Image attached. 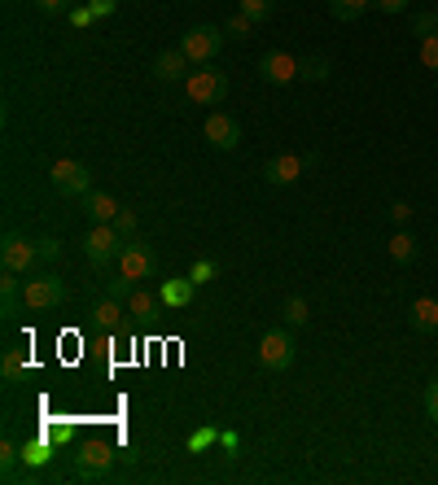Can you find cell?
Wrapping results in <instances>:
<instances>
[{
  "label": "cell",
  "instance_id": "15",
  "mask_svg": "<svg viewBox=\"0 0 438 485\" xmlns=\"http://www.w3.org/2000/svg\"><path fill=\"white\" fill-rule=\"evenodd\" d=\"M123 306H128V302H119V297L105 293L102 302H93V323L105 328V332H119V328H123Z\"/></svg>",
  "mask_w": 438,
  "mask_h": 485
},
{
  "label": "cell",
  "instance_id": "1",
  "mask_svg": "<svg viewBox=\"0 0 438 485\" xmlns=\"http://www.w3.org/2000/svg\"><path fill=\"white\" fill-rule=\"evenodd\" d=\"M184 93L193 105H219V101L228 97V75L224 70H215V66H193V75L184 79Z\"/></svg>",
  "mask_w": 438,
  "mask_h": 485
},
{
  "label": "cell",
  "instance_id": "37",
  "mask_svg": "<svg viewBox=\"0 0 438 485\" xmlns=\"http://www.w3.org/2000/svg\"><path fill=\"white\" fill-rule=\"evenodd\" d=\"M215 437H219L215 428H198V433L189 437V451H206V446H215Z\"/></svg>",
  "mask_w": 438,
  "mask_h": 485
},
{
  "label": "cell",
  "instance_id": "41",
  "mask_svg": "<svg viewBox=\"0 0 438 485\" xmlns=\"http://www.w3.org/2000/svg\"><path fill=\"white\" fill-rule=\"evenodd\" d=\"M390 219H395V224L404 227L407 219H412V206H407V201H395V206H390Z\"/></svg>",
  "mask_w": 438,
  "mask_h": 485
},
{
  "label": "cell",
  "instance_id": "29",
  "mask_svg": "<svg viewBox=\"0 0 438 485\" xmlns=\"http://www.w3.org/2000/svg\"><path fill=\"white\" fill-rule=\"evenodd\" d=\"M329 57H311V62H303V79H311V84H320V79H329Z\"/></svg>",
  "mask_w": 438,
  "mask_h": 485
},
{
  "label": "cell",
  "instance_id": "32",
  "mask_svg": "<svg viewBox=\"0 0 438 485\" xmlns=\"http://www.w3.org/2000/svg\"><path fill=\"white\" fill-rule=\"evenodd\" d=\"M35 250H40V262H58V259H62V241H53V236H40V241H35Z\"/></svg>",
  "mask_w": 438,
  "mask_h": 485
},
{
  "label": "cell",
  "instance_id": "25",
  "mask_svg": "<svg viewBox=\"0 0 438 485\" xmlns=\"http://www.w3.org/2000/svg\"><path fill=\"white\" fill-rule=\"evenodd\" d=\"M281 315H285V328H303L311 320V306H307V297H285Z\"/></svg>",
  "mask_w": 438,
  "mask_h": 485
},
{
  "label": "cell",
  "instance_id": "14",
  "mask_svg": "<svg viewBox=\"0 0 438 485\" xmlns=\"http://www.w3.org/2000/svg\"><path fill=\"white\" fill-rule=\"evenodd\" d=\"M27 311V302H22V280H18V271H4L0 276V315L4 320H18Z\"/></svg>",
  "mask_w": 438,
  "mask_h": 485
},
{
  "label": "cell",
  "instance_id": "10",
  "mask_svg": "<svg viewBox=\"0 0 438 485\" xmlns=\"http://www.w3.org/2000/svg\"><path fill=\"white\" fill-rule=\"evenodd\" d=\"M0 262H4V271H31L35 262H40V250H35V241L27 236H18V232H9L4 241H0Z\"/></svg>",
  "mask_w": 438,
  "mask_h": 485
},
{
  "label": "cell",
  "instance_id": "36",
  "mask_svg": "<svg viewBox=\"0 0 438 485\" xmlns=\"http://www.w3.org/2000/svg\"><path fill=\"white\" fill-rule=\"evenodd\" d=\"M35 9L49 13V18H58V13H70L75 4H70V0H35Z\"/></svg>",
  "mask_w": 438,
  "mask_h": 485
},
{
  "label": "cell",
  "instance_id": "23",
  "mask_svg": "<svg viewBox=\"0 0 438 485\" xmlns=\"http://www.w3.org/2000/svg\"><path fill=\"white\" fill-rule=\"evenodd\" d=\"M372 9V0H329V13H334L337 22H355V18H364Z\"/></svg>",
  "mask_w": 438,
  "mask_h": 485
},
{
  "label": "cell",
  "instance_id": "12",
  "mask_svg": "<svg viewBox=\"0 0 438 485\" xmlns=\"http://www.w3.org/2000/svg\"><path fill=\"white\" fill-rule=\"evenodd\" d=\"M206 140H210V149H219V154H233L237 145H241V123H237L233 114L215 110V114L206 119Z\"/></svg>",
  "mask_w": 438,
  "mask_h": 485
},
{
  "label": "cell",
  "instance_id": "19",
  "mask_svg": "<svg viewBox=\"0 0 438 485\" xmlns=\"http://www.w3.org/2000/svg\"><path fill=\"white\" fill-rule=\"evenodd\" d=\"M18 468H22V446L4 433V437H0V477H4V481H18V477H22Z\"/></svg>",
  "mask_w": 438,
  "mask_h": 485
},
{
  "label": "cell",
  "instance_id": "9",
  "mask_svg": "<svg viewBox=\"0 0 438 485\" xmlns=\"http://www.w3.org/2000/svg\"><path fill=\"white\" fill-rule=\"evenodd\" d=\"M154 271H158V254H154V245H145V241H128L123 254H119V276H128V280H149Z\"/></svg>",
  "mask_w": 438,
  "mask_h": 485
},
{
  "label": "cell",
  "instance_id": "20",
  "mask_svg": "<svg viewBox=\"0 0 438 485\" xmlns=\"http://www.w3.org/2000/svg\"><path fill=\"white\" fill-rule=\"evenodd\" d=\"M193 289H198V285H193L189 276H175V280H163L158 297H163L167 306H189V302H193Z\"/></svg>",
  "mask_w": 438,
  "mask_h": 485
},
{
  "label": "cell",
  "instance_id": "43",
  "mask_svg": "<svg viewBox=\"0 0 438 485\" xmlns=\"http://www.w3.org/2000/svg\"><path fill=\"white\" fill-rule=\"evenodd\" d=\"M219 442H224V451H237V446H241V437H237V433H219Z\"/></svg>",
  "mask_w": 438,
  "mask_h": 485
},
{
  "label": "cell",
  "instance_id": "22",
  "mask_svg": "<svg viewBox=\"0 0 438 485\" xmlns=\"http://www.w3.org/2000/svg\"><path fill=\"white\" fill-rule=\"evenodd\" d=\"M386 250H390V259L399 262V267H407V262H416V254H421V245H416V236H412V232H395Z\"/></svg>",
  "mask_w": 438,
  "mask_h": 485
},
{
  "label": "cell",
  "instance_id": "40",
  "mask_svg": "<svg viewBox=\"0 0 438 485\" xmlns=\"http://www.w3.org/2000/svg\"><path fill=\"white\" fill-rule=\"evenodd\" d=\"M84 4H88V9L97 13V18H110V13L119 9V0H84Z\"/></svg>",
  "mask_w": 438,
  "mask_h": 485
},
{
  "label": "cell",
  "instance_id": "13",
  "mask_svg": "<svg viewBox=\"0 0 438 485\" xmlns=\"http://www.w3.org/2000/svg\"><path fill=\"white\" fill-rule=\"evenodd\" d=\"M189 75H193V62H189L180 48H167V53L154 57V79H163V84H180V79H189Z\"/></svg>",
  "mask_w": 438,
  "mask_h": 485
},
{
  "label": "cell",
  "instance_id": "24",
  "mask_svg": "<svg viewBox=\"0 0 438 485\" xmlns=\"http://www.w3.org/2000/svg\"><path fill=\"white\" fill-rule=\"evenodd\" d=\"M0 376H4V385H18V381L27 376V355H22V350H4Z\"/></svg>",
  "mask_w": 438,
  "mask_h": 485
},
{
  "label": "cell",
  "instance_id": "33",
  "mask_svg": "<svg viewBox=\"0 0 438 485\" xmlns=\"http://www.w3.org/2000/svg\"><path fill=\"white\" fill-rule=\"evenodd\" d=\"M189 280H193V285H206V280H215V262H210V259H198L193 267H189Z\"/></svg>",
  "mask_w": 438,
  "mask_h": 485
},
{
  "label": "cell",
  "instance_id": "35",
  "mask_svg": "<svg viewBox=\"0 0 438 485\" xmlns=\"http://www.w3.org/2000/svg\"><path fill=\"white\" fill-rule=\"evenodd\" d=\"M105 293H110V297H119V302H128V297H132V280H128V276H119V280H110V285H105Z\"/></svg>",
  "mask_w": 438,
  "mask_h": 485
},
{
  "label": "cell",
  "instance_id": "30",
  "mask_svg": "<svg viewBox=\"0 0 438 485\" xmlns=\"http://www.w3.org/2000/svg\"><path fill=\"white\" fill-rule=\"evenodd\" d=\"M114 227H119V236H123V241H132V236H136V227H140V219H136V210H119V215H114Z\"/></svg>",
  "mask_w": 438,
  "mask_h": 485
},
{
  "label": "cell",
  "instance_id": "34",
  "mask_svg": "<svg viewBox=\"0 0 438 485\" xmlns=\"http://www.w3.org/2000/svg\"><path fill=\"white\" fill-rule=\"evenodd\" d=\"M67 18H70V27H79V31H84V27H93V22H97V13H93V9H88V4H75V9H70Z\"/></svg>",
  "mask_w": 438,
  "mask_h": 485
},
{
  "label": "cell",
  "instance_id": "31",
  "mask_svg": "<svg viewBox=\"0 0 438 485\" xmlns=\"http://www.w3.org/2000/svg\"><path fill=\"white\" fill-rule=\"evenodd\" d=\"M416 57H421V66H425V70H438V35H430V40H421Z\"/></svg>",
  "mask_w": 438,
  "mask_h": 485
},
{
  "label": "cell",
  "instance_id": "39",
  "mask_svg": "<svg viewBox=\"0 0 438 485\" xmlns=\"http://www.w3.org/2000/svg\"><path fill=\"white\" fill-rule=\"evenodd\" d=\"M425 416L438 424V381H430V389H425Z\"/></svg>",
  "mask_w": 438,
  "mask_h": 485
},
{
  "label": "cell",
  "instance_id": "26",
  "mask_svg": "<svg viewBox=\"0 0 438 485\" xmlns=\"http://www.w3.org/2000/svg\"><path fill=\"white\" fill-rule=\"evenodd\" d=\"M237 9L246 18H255V22H268L272 13H276V0H237Z\"/></svg>",
  "mask_w": 438,
  "mask_h": 485
},
{
  "label": "cell",
  "instance_id": "16",
  "mask_svg": "<svg viewBox=\"0 0 438 485\" xmlns=\"http://www.w3.org/2000/svg\"><path fill=\"white\" fill-rule=\"evenodd\" d=\"M163 306H167V302H163L158 293H145V289H136L132 297H128V315H132V320H140V323L158 320V315H163Z\"/></svg>",
  "mask_w": 438,
  "mask_h": 485
},
{
  "label": "cell",
  "instance_id": "5",
  "mask_svg": "<svg viewBox=\"0 0 438 485\" xmlns=\"http://www.w3.org/2000/svg\"><path fill=\"white\" fill-rule=\"evenodd\" d=\"M49 180H53V189H58L62 197H88V193H93V171H88L84 162H75V158H58V162H53Z\"/></svg>",
  "mask_w": 438,
  "mask_h": 485
},
{
  "label": "cell",
  "instance_id": "17",
  "mask_svg": "<svg viewBox=\"0 0 438 485\" xmlns=\"http://www.w3.org/2000/svg\"><path fill=\"white\" fill-rule=\"evenodd\" d=\"M79 201H84V215H88L93 224H114V215L123 210L110 193H88V197H79Z\"/></svg>",
  "mask_w": 438,
  "mask_h": 485
},
{
  "label": "cell",
  "instance_id": "38",
  "mask_svg": "<svg viewBox=\"0 0 438 485\" xmlns=\"http://www.w3.org/2000/svg\"><path fill=\"white\" fill-rule=\"evenodd\" d=\"M44 437L53 446H62V442H70V424H44Z\"/></svg>",
  "mask_w": 438,
  "mask_h": 485
},
{
  "label": "cell",
  "instance_id": "7",
  "mask_svg": "<svg viewBox=\"0 0 438 485\" xmlns=\"http://www.w3.org/2000/svg\"><path fill=\"white\" fill-rule=\"evenodd\" d=\"M303 75V62L294 57V53H285V48H272L259 57V79L264 84H276V88H285V84H294Z\"/></svg>",
  "mask_w": 438,
  "mask_h": 485
},
{
  "label": "cell",
  "instance_id": "27",
  "mask_svg": "<svg viewBox=\"0 0 438 485\" xmlns=\"http://www.w3.org/2000/svg\"><path fill=\"white\" fill-rule=\"evenodd\" d=\"M412 35H421V40L438 35V13H434V9H425V13H412Z\"/></svg>",
  "mask_w": 438,
  "mask_h": 485
},
{
  "label": "cell",
  "instance_id": "4",
  "mask_svg": "<svg viewBox=\"0 0 438 485\" xmlns=\"http://www.w3.org/2000/svg\"><path fill=\"white\" fill-rule=\"evenodd\" d=\"M22 302H27V311H58V306L67 302V285H62L53 271H44V276H27V285H22Z\"/></svg>",
  "mask_w": 438,
  "mask_h": 485
},
{
  "label": "cell",
  "instance_id": "42",
  "mask_svg": "<svg viewBox=\"0 0 438 485\" xmlns=\"http://www.w3.org/2000/svg\"><path fill=\"white\" fill-rule=\"evenodd\" d=\"M372 4H377L381 13H404L407 9V0H372Z\"/></svg>",
  "mask_w": 438,
  "mask_h": 485
},
{
  "label": "cell",
  "instance_id": "21",
  "mask_svg": "<svg viewBox=\"0 0 438 485\" xmlns=\"http://www.w3.org/2000/svg\"><path fill=\"white\" fill-rule=\"evenodd\" d=\"M53 459V442L40 433V437H31V442H22V468L31 472V468H44Z\"/></svg>",
  "mask_w": 438,
  "mask_h": 485
},
{
  "label": "cell",
  "instance_id": "18",
  "mask_svg": "<svg viewBox=\"0 0 438 485\" xmlns=\"http://www.w3.org/2000/svg\"><path fill=\"white\" fill-rule=\"evenodd\" d=\"M407 320H412V328L416 332H438V297H416L412 302V311H407Z\"/></svg>",
  "mask_w": 438,
  "mask_h": 485
},
{
  "label": "cell",
  "instance_id": "6",
  "mask_svg": "<svg viewBox=\"0 0 438 485\" xmlns=\"http://www.w3.org/2000/svg\"><path fill=\"white\" fill-rule=\"evenodd\" d=\"M219 48H224V31H219V27H206V22L202 27H189L184 40H180V53H184L193 66H206Z\"/></svg>",
  "mask_w": 438,
  "mask_h": 485
},
{
  "label": "cell",
  "instance_id": "8",
  "mask_svg": "<svg viewBox=\"0 0 438 485\" xmlns=\"http://www.w3.org/2000/svg\"><path fill=\"white\" fill-rule=\"evenodd\" d=\"M110 468H114V446H110V442H84V446L75 451V477H84V481L105 477Z\"/></svg>",
  "mask_w": 438,
  "mask_h": 485
},
{
  "label": "cell",
  "instance_id": "28",
  "mask_svg": "<svg viewBox=\"0 0 438 485\" xmlns=\"http://www.w3.org/2000/svg\"><path fill=\"white\" fill-rule=\"evenodd\" d=\"M250 31H255V18H246L241 9H237L233 18H228V27H224V35H237V40H250Z\"/></svg>",
  "mask_w": 438,
  "mask_h": 485
},
{
  "label": "cell",
  "instance_id": "3",
  "mask_svg": "<svg viewBox=\"0 0 438 485\" xmlns=\"http://www.w3.org/2000/svg\"><path fill=\"white\" fill-rule=\"evenodd\" d=\"M123 245H128V241L119 236V227L114 224H93V232L84 236V254H88L93 267H110V262H119Z\"/></svg>",
  "mask_w": 438,
  "mask_h": 485
},
{
  "label": "cell",
  "instance_id": "11",
  "mask_svg": "<svg viewBox=\"0 0 438 485\" xmlns=\"http://www.w3.org/2000/svg\"><path fill=\"white\" fill-rule=\"evenodd\" d=\"M316 158H299V154H281V158H272L264 166V180H268V189H290V184H299L303 180V171L311 166Z\"/></svg>",
  "mask_w": 438,
  "mask_h": 485
},
{
  "label": "cell",
  "instance_id": "2",
  "mask_svg": "<svg viewBox=\"0 0 438 485\" xmlns=\"http://www.w3.org/2000/svg\"><path fill=\"white\" fill-rule=\"evenodd\" d=\"M299 355V341H294V328H268L264 337H259V363L268 367V372H285L290 363Z\"/></svg>",
  "mask_w": 438,
  "mask_h": 485
}]
</instances>
